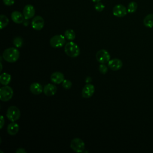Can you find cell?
<instances>
[{"label": "cell", "instance_id": "28", "mask_svg": "<svg viewBox=\"0 0 153 153\" xmlns=\"http://www.w3.org/2000/svg\"><path fill=\"white\" fill-rule=\"evenodd\" d=\"M0 128L2 129L4 125V123H5V120H4V116L3 115H1V119H0Z\"/></svg>", "mask_w": 153, "mask_h": 153}, {"label": "cell", "instance_id": "26", "mask_svg": "<svg viewBox=\"0 0 153 153\" xmlns=\"http://www.w3.org/2000/svg\"><path fill=\"white\" fill-rule=\"evenodd\" d=\"M99 70L100 73L103 74H105L107 73L108 71V67L105 65V63H100V65L99 66Z\"/></svg>", "mask_w": 153, "mask_h": 153}, {"label": "cell", "instance_id": "4", "mask_svg": "<svg viewBox=\"0 0 153 153\" xmlns=\"http://www.w3.org/2000/svg\"><path fill=\"white\" fill-rule=\"evenodd\" d=\"M13 96V90L10 86L4 85L0 88V99L3 102L10 100Z\"/></svg>", "mask_w": 153, "mask_h": 153}, {"label": "cell", "instance_id": "12", "mask_svg": "<svg viewBox=\"0 0 153 153\" xmlns=\"http://www.w3.org/2000/svg\"><path fill=\"white\" fill-rule=\"evenodd\" d=\"M108 66L112 71H116L120 69L123 66L122 61L117 58L110 60L108 62Z\"/></svg>", "mask_w": 153, "mask_h": 153}, {"label": "cell", "instance_id": "25", "mask_svg": "<svg viewBox=\"0 0 153 153\" xmlns=\"http://www.w3.org/2000/svg\"><path fill=\"white\" fill-rule=\"evenodd\" d=\"M105 5L102 4V3H101V2H97L96 4H95V5H94V8H95V10L97 11H98V12H101V11H102L103 10H104V8H105Z\"/></svg>", "mask_w": 153, "mask_h": 153}, {"label": "cell", "instance_id": "23", "mask_svg": "<svg viewBox=\"0 0 153 153\" xmlns=\"http://www.w3.org/2000/svg\"><path fill=\"white\" fill-rule=\"evenodd\" d=\"M13 44L14 45V46L17 48L22 47L23 44V41L22 38L20 36H17V37L14 38L13 39Z\"/></svg>", "mask_w": 153, "mask_h": 153}, {"label": "cell", "instance_id": "16", "mask_svg": "<svg viewBox=\"0 0 153 153\" xmlns=\"http://www.w3.org/2000/svg\"><path fill=\"white\" fill-rule=\"evenodd\" d=\"M43 88L42 85L38 82L32 83L29 87L30 92L35 95L40 94L43 91Z\"/></svg>", "mask_w": 153, "mask_h": 153}, {"label": "cell", "instance_id": "8", "mask_svg": "<svg viewBox=\"0 0 153 153\" xmlns=\"http://www.w3.org/2000/svg\"><path fill=\"white\" fill-rule=\"evenodd\" d=\"M112 13L117 17H123L127 14V9L122 4H117L114 7Z\"/></svg>", "mask_w": 153, "mask_h": 153}, {"label": "cell", "instance_id": "11", "mask_svg": "<svg viewBox=\"0 0 153 153\" xmlns=\"http://www.w3.org/2000/svg\"><path fill=\"white\" fill-rule=\"evenodd\" d=\"M35 14V10L32 5L27 4L25 5L23 10V14L25 17V19L28 20L32 18Z\"/></svg>", "mask_w": 153, "mask_h": 153}, {"label": "cell", "instance_id": "32", "mask_svg": "<svg viewBox=\"0 0 153 153\" xmlns=\"http://www.w3.org/2000/svg\"><path fill=\"white\" fill-rule=\"evenodd\" d=\"M2 70V62H1V71Z\"/></svg>", "mask_w": 153, "mask_h": 153}, {"label": "cell", "instance_id": "30", "mask_svg": "<svg viewBox=\"0 0 153 153\" xmlns=\"http://www.w3.org/2000/svg\"><path fill=\"white\" fill-rule=\"evenodd\" d=\"M91 81H92V79H91V78L90 77V76L86 77V78H85V82L86 83H89V82H91Z\"/></svg>", "mask_w": 153, "mask_h": 153}, {"label": "cell", "instance_id": "29", "mask_svg": "<svg viewBox=\"0 0 153 153\" xmlns=\"http://www.w3.org/2000/svg\"><path fill=\"white\" fill-rule=\"evenodd\" d=\"M16 153H26V151L23 148H18L16 151Z\"/></svg>", "mask_w": 153, "mask_h": 153}, {"label": "cell", "instance_id": "22", "mask_svg": "<svg viewBox=\"0 0 153 153\" xmlns=\"http://www.w3.org/2000/svg\"><path fill=\"white\" fill-rule=\"evenodd\" d=\"M137 8V4L134 1L130 2L127 6V12L130 13H134Z\"/></svg>", "mask_w": 153, "mask_h": 153}, {"label": "cell", "instance_id": "5", "mask_svg": "<svg viewBox=\"0 0 153 153\" xmlns=\"http://www.w3.org/2000/svg\"><path fill=\"white\" fill-rule=\"evenodd\" d=\"M70 147L76 152H82L85 149V143L81 139L76 137L71 140Z\"/></svg>", "mask_w": 153, "mask_h": 153}, {"label": "cell", "instance_id": "7", "mask_svg": "<svg viewBox=\"0 0 153 153\" xmlns=\"http://www.w3.org/2000/svg\"><path fill=\"white\" fill-rule=\"evenodd\" d=\"M96 57L97 60L100 63H108L111 59V55L108 51L105 49H101L99 50L96 54Z\"/></svg>", "mask_w": 153, "mask_h": 153}, {"label": "cell", "instance_id": "2", "mask_svg": "<svg viewBox=\"0 0 153 153\" xmlns=\"http://www.w3.org/2000/svg\"><path fill=\"white\" fill-rule=\"evenodd\" d=\"M65 53L71 57H76L80 54V49L77 44L72 41L67 42L64 48Z\"/></svg>", "mask_w": 153, "mask_h": 153}, {"label": "cell", "instance_id": "20", "mask_svg": "<svg viewBox=\"0 0 153 153\" xmlns=\"http://www.w3.org/2000/svg\"><path fill=\"white\" fill-rule=\"evenodd\" d=\"M66 38V39L70 40V41H73L76 36L75 35V32L74 30L69 29L65 30V35H64Z\"/></svg>", "mask_w": 153, "mask_h": 153}, {"label": "cell", "instance_id": "31", "mask_svg": "<svg viewBox=\"0 0 153 153\" xmlns=\"http://www.w3.org/2000/svg\"><path fill=\"white\" fill-rule=\"evenodd\" d=\"M101 0H92L93 2H100Z\"/></svg>", "mask_w": 153, "mask_h": 153}, {"label": "cell", "instance_id": "10", "mask_svg": "<svg viewBox=\"0 0 153 153\" xmlns=\"http://www.w3.org/2000/svg\"><path fill=\"white\" fill-rule=\"evenodd\" d=\"M95 88L94 86L91 84H87L84 85L83 87L82 91H81V94L82 96L84 98H90L91 97L94 93Z\"/></svg>", "mask_w": 153, "mask_h": 153}, {"label": "cell", "instance_id": "27", "mask_svg": "<svg viewBox=\"0 0 153 153\" xmlns=\"http://www.w3.org/2000/svg\"><path fill=\"white\" fill-rule=\"evenodd\" d=\"M3 2L5 5L11 6L14 4V0H3Z\"/></svg>", "mask_w": 153, "mask_h": 153}, {"label": "cell", "instance_id": "9", "mask_svg": "<svg viewBox=\"0 0 153 153\" xmlns=\"http://www.w3.org/2000/svg\"><path fill=\"white\" fill-rule=\"evenodd\" d=\"M31 25L33 29L40 30L43 28L44 26V20L41 16H36L32 19Z\"/></svg>", "mask_w": 153, "mask_h": 153}, {"label": "cell", "instance_id": "1", "mask_svg": "<svg viewBox=\"0 0 153 153\" xmlns=\"http://www.w3.org/2000/svg\"><path fill=\"white\" fill-rule=\"evenodd\" d=\"M20 57V52L18 49L14 47H10L5 49L2 54L4 59L10 63L16 62Z\"/></svg>", "mask_w": 153, "mask_h": 153}, {"label": "cell", "instance_id": "14", "mask_svg": "<svg viewBox=\"0 0 153 153\" xmlns=\"http://www.w3.org/2000/svg\"><path fill=\"white\" fill-rule=\"evenodd\" d=\"M50 79L52 82L56 84H59L62 83V82L64 81L65 76L63 74L60 72H54L51 75Z\"/></svg>", "mask_w": 153, "mask_h": 153}, {"label": "cell", "instance_id": "19", "mask_svg": "<svg viewBox=\"0 0 153 153\" xmlns=\"http://www.w3.org/2000/svg\"><path fill=\"white\" fill-rule=\"evenodd\" d=\"M143 24L147 27L151 28L153 27V14H149L145 17Z\"/></svg>", "mask_w": 153, "mask_h": 153}, {"label": "cell", "instance_id": "15", "mask_svg": "<svg viewBox=\"0 0 153 153\" xmlns=\"http://www.w3.org/2000/svg\"><path fill=\"white\" fill-rule=\"evenodd\" d=\"M11 17L12 20L17 24H20L23 22L25 17L23 14L17 11H14L12 12L11 14Z\"/></svg>", "mask_w": 153, "mask_h": 153}, {"label": "cell", "instance_id": "24", "mask_svg": "<svg viewBox=\"0 0 153 153\" xmlns=\"http://www.w3.org/2000/svg\"><path fill=\"white\" fill-rule=\"evenodd\" d=\"M72 82L69 79H64L62 82V87L65 89H69L72 87Z\"/></svg>", "mask_w": 153, "mask_h": 153}, {"label": "cell", "instance_id": "3", "mask_svg": "<svg viewBox=\"0 0 153 153\" xmlns=\"http://www.w3.org/2000/svg\"><path fill=\"white\" fill-rule=\"evenodd\" d=\"M6 116L10 121L15 122L20 118V111L17 107L15 106H11L7 111Z\"/></svg>", "mask_w": 153, "mask_h": 153}, {"label": "cell", "instance_id": "13", "mask_svg": "<svg viewBox=\"0 0 153 153\" xmlns=\"http://www.w3.org/2000/svg\"><path fill=\"white\" fill-rule=\"evenodd\" d=\"M57 90V87L53 84H46L43 88L44 93L47 96H54Z\"/></svg>", "mask_w": 153, "mask_h": 153}, {"label": "cell", "instance_id": "6", "mask_svg": "<svg viewBox=\"0 0 153 153\" xmlns=\"http://www.w3.org/2000/svg\"><path fill=\"white\" fill-rule=\"evenodd\" d=\"M66 42V38L62 35H56L51 38L50 44L53 48L62 47Z\"/></svg>", "mask_w": 153, "mask_h": 153}, {"label": "cell", "instance_id": "17", "mask_svg": "<svg viewBox=\"0 0 153 153\" xmlns=\"http://www.w3.org/2000/svg\"><path fill=\"white\" fill-rule=\"evenodd\" d=\"M7 130L10 135L14 136L17 134L19 131V126L17 123L15 122H12L8 125Z\"/></svg>", "mask_w": 153, "mask_h": 153}, {"label": "cell", "instance_id": "21", "mask_svg": "<svg viewBox=\"0 0 153 153\" xmlns=\"http://www.w3.org/2000/svg\"><path fill=\"white\" fill-rule=\"evenodd\" d=\"M9 23V19L8 17L4 15L1 14L0 16V28L1 29H2L4 27H6Z\"/></svg>", "mask_w": 153, "mask_h": 153}, {"label": "cell", "instance_id": "18", "mask_svg": "<svg viewBox=\"0 0 153 153\" xmlns=\"http://www.w3.org/2000/svg\"><path fill=\"white\" fill-rule=\"evenodd\" d=\"M11 79V75L7 72H4L0 75V82L4 85H7L10 82Z\"/></svg>", "mask_w": 153, "mask_h": 153}]
</instances>
